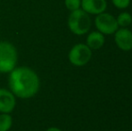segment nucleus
Wrapping results in <instances>:
<instances>
[{
    "mask_svg": "<svg viewBox=\"0 0 132 131\" xmlns=\"http://www.w3.org/2000/svg\"><path fill=\"white\" fill-rule=\"evenodd\" d=\"M8 84L15 97L29 99L39 92L40 81L34 70L28 66H19L10 72Z\"/></svg>",
    "mask_w": 132,
    "mask_h": 131,
    "instance_id": "nucleus-1",
    "label": "nucleus"
},
{
    "mask_svg": "<svg viewBox=\"0 0 132 131\" xmlns=\"http://www.w3.org/2000/svg\"><path fill=\"white\" fill-rule=\"evenodd\" d=\"M131 25H132V21H131Z\"/></svg>",
    "mask_w": 132,
    "mask_h": 131,
    "instance_id": "nucleus-15",
    "label": "nucleus"
},
{
    "mask_svg": "<svg viewBox=\"0 0 132 131\" xmlns=\"http://www.w3.org/2000/svg\"><path fill=\"white\" fill-rule=\"evenodd\" d=\"M81 7L88 14H99L107 8L106 0H81Z\"/></svg>",
    "mask_w": 132,
    "mask_h": 131,
    "instance_id": "nucleus-8",
    "label": "nucleus"
},
{
    "mask_svg": "<svg viewBox=\"0 0 132 131\" xmlns=\"http://www.w3.org/2000/svg\"><path fill=\"white\" fill-rule=\"evenodd\" d=\"M117 23H118L119 27H122V28H126L129 25L131 24L132 21V15L129 13L123 12L121 14H120L118 15V17L116 18Z\"/></svg>",
    "mask_w": 132,
    "mask_h": 131,
    "instance_id": "nucleus-11",
    "label": "nucleus"
},
{
    "mask_svg": "<svg viewBox=\"0 0 132 131\" xmlns=\"http://www.w3.org/2000/svg\"><path fill=\"white\" fill-rule=\"evenodd\" d=\"M16 105V99L11 91L0 88V112L11 113Z\"/></svg>",
    "mask_w": 132,
    "mask_h": 131,
    "instance_id": "nucleus-7",
    "label": "nucleus"
},
{
    "mask_svg": "<svg viewBox=\"0 0 132 131\" xmlns=\"http://www.w3.org/2000/svg\"><path fill=\"white\" fill-rule=\"evenodd\" d=\"M105 38L104 35L98 31L92 32L88 34L86 38V45L91 49H99L104 45Z\"/></svg>",
    "mask_w": 132,
    "mask_h": 131,
    "instance_id": "nucleus-9",
    "label": "nucleus"
},
{
    "mask_svg": "<svg viewBox=\"0 0 132 131\" xmlns=\"http://www.w3.org/2000/svg\"><path fill=\"white\" fill-rule=\"evenodd\" d=\"M13 125V119L10 113L0 114V131H8Z\"/></svg>",
    "mask_w": 132,
    "mask_h": 131,
    "instance_id": "nucleus-10",
    "label": "nucleus"
},
{
    "mask_svg": "<svg viewBox=\"0 0 132 131\" xmlns=\"http://www.w3.org/2000/svg\"><path fill=\"white\" fill-rule=\"evenodd\" d=\"M92 58V49L84 43L76 44L68 53V60L73 66H85Z\"/></svg>",
    "mask_w": 132,
    "mask_h": 131,
    "instance_id": "nucleus-4",
    "label": "nucleus"
},
{
    "mask_svg": "<svg viewBox=\"0 0 132 131\" xmlns=\"http://www.w3.org/2000/svg\"><path fill=\"white\" fill-rule=\"evenodd\" d=\"M65 5L70 12H73L81 7V0H65Z\"/></svg>",
    "mask_w": 132,
    "mask_h": 131,
    "instance_id": "nucleus-12",
    "label": "nucleus"
},
{
    "mask_svg": "<svg viewBox=\"0 0 132 131\" xmlns=\"http://www.w3.org/2000/svg\"><path fill=\"white\" fill-rule=\"evenodd\" d=\"M94 24L98 32L103 33V35L114 34L115 32L119 29L116 18L111 14L104 12L97 14L94 20Z\"/></svg>",
    "mask_w": 132,
    "mask_h": 131,
    "instance_id": "nucleus-5",
    "label": "nucleus"
},
{
    "mask_svg": "<svg viewBox=\"0 0 132 131\" xmlns=\"http://www.w3.org/2000/svg\"><path fill=\"white\" fill-rule=\"evenodd\" d=\"M114 40L117 47L123 51L132 49V32L127 28H120L114 33Z\"/></svg>",
    "mask_w": 132,
    "mask_h": 131,
    "instance_id": "nucleus-6",
    "label": "nucleus"
},
{
    "mask_svg": "<svg viewBox=\"0 0 132 131\" xmlns=\"http://www.w3.org/2000/svg\"><path fill=\"white\" fill-rule=\"evenodd\" d=\"M91 18L87 13L77 9L70 13L68 19V25L71 32L76 35H84L90 31Z\"/></svg>",
    "mask_w": 132,
    "mask_h": 131,
    "instance_id": "nucleus-3",
    "label": "nucleus"
},
{
    "mask_svg": "<svg viewBox=\"0 0 132 131\" xmlns=\"http://www.w3.org/2000/svg\"><path fill=\"white\" fill-rule=\"evenodd\" d=\"M46 131H62L61 129H59V128H56V127H51V128H49Z\"/></svg>",
    "mask_w": 132,
    "mask_h": 131,
    "instance_id": "nucleus-14",
    "label": "nucleus"
},
{
    "mask_svg": "<svg viewBox=\"0 0 132 131\" xmlns=\"http://www.w3.org/2000/svg\"><path fill=\"white\" fill-rule=\"evenodd\" d=\"M17 59L15 47L8 41H0V73H10L16 67Z\"/></svg>",
    "mask_w": 132,
    "mask_h": 131,
    "instance_id": "nucleus-2",
    "label": "nucleus"
},
{
    "mask_svg": "<svg viewBox=\"0 0 132 131\" xmlns=\"http://www.w3.org/2000/svg\"><path fill=\"white\" fill-rule=\"evenodd\" d=\"M115 7L118 9H125L130 4V0H111Z\"/></svg>",
    "mask_w": 132,
    "mask_h": 131,
    "instance_id": "nucleus-13",
    "label": "nucleus"
}]
</instances>
